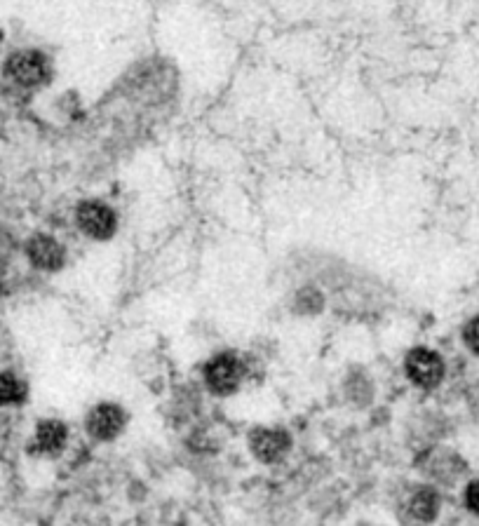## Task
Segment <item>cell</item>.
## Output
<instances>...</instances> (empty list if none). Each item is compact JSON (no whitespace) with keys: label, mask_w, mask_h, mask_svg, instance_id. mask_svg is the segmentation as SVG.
<instances>
[{"label":"cell","mask_w":479,"mask_h":526,"mask_svg":"<svg viewBox=\"0 0 479 526\" xmlns=\"http://www.w3.org/2000/svg\"><path fill=\"white\" fill-rule=\"evenodd\" d=\"M3 76L19 90H40L55 76V66L45 52L24 47L10 52L3 64Z\"/></svg>","instance_id":"1"},{"label":"cell","mask_w":479,"mask_h":526,"mask_svg":"<svg viewBox=\"0 0 479 526\" xmlns=\"http://www.w3.org/2000/svg\"><path fill=\"white\" fill-rule=\"evenodd\" d=\"M76 224L90 240L106 242L118 231V214L104 200H83L76 207Z\"/></svg>","instance_id":"2"},{"label":"cell","mask_w":479,"mask_h":526,"mask_svg":"<svg viewBox=\"0 0 479 526\" xmlns=\"http://www.w3.org/2000/svg\"><path fill=\"white\" fill-rule=\"evenodd\" d=\"M202 376H205V386L214 395L226 397L240 388L242 379H245V364L235 353H217L205 364Z\"/></svg>","instance_id":"3"},{"label":"cell","mask_w":479,"mask_h":526,"mask_svg":"<svg viewBox=\"0 0 479 526\" xmlns=\"http://www.w3.org/2000/svg\"><path fill=\"white\" fill-rule=\"evenodd\" d=\"M404 372H407L409 381L414 383V386L423 390H433L444 381L447 367H444L440 353H435L433 348L418 346L411 348L407 357H404Z\"/></svg>","instance_id":"4"},{"label":"cell","mask_w":479,"mask_h":526,"mask_svg":"<svg viewBox=\"0 0 479 526\" xmlns=\"http://www.w3.org/2000/svg\"><path fill=\"white\" fill-rule=\"evenodd\" d=\"M440 494L433 487H414L400 503V519L411 526H425L440 515Z\"/></svg>","instance_id":"5"},{"label":"cell","mask_w":479,"mask_h":526,"mask_svg":"<svg viewBox=\"0 0 479 526\" xmlns=\"http://www.w3.org/2000/svg\"><path fill=\"white\" fill-rule=\"evenodd\" d=\"M292 447V437L282 428H256L249 435V449L261 463H278Z\"/></svg>","instance_id":"6"},{"label":"cell","mask_w":479,"mask_h":526,"mask_svg":"<svg viewBox=\"0 0 479 526\" xmlns=\"http://www.w3.org/2000/svg\"><path fill=\"white\" fill-rule=\"evenodd\" d=\"M127 423V414L118 404H97L90 414H87V433L97 440H113L123 433Z\"/></svg>","instance_id":"7"},{"label":"cell","mask_w":479,"mask_h":526,"mask_svg":"<svg viewBox=\"0 0 479 526\" xmlns=\"http://www.w3.org/2000/svg\"><path fill=\"white\" fill-rule=\"evenodd\" d=\"M26 254H29V261L40 271H59L66 263V249L52 235H33L29 245H26Z\"/></svg>","instance_id":"8"},{"label":"cell","mask_w":479,"mask_h":526,"mask_svg":"<svg viewBox=\"0 0 479 526\" xmlns=\"http://www.w3.org/2000/svg\"><path fill=\"white\" fill-rule=\"evenodd\" d=\"M425 468H428L425 472H430V477H435L437 482L451 484L463 475L465 463L456 454H451L449 449L447 451L440 449L437 454L430 456V461H428V465H425Z\"/></svg>","instance_id":"9"},{"label":"cell","mask_w":479,"mask_h":526,"mask_svg":"<svg viewBox=\"0 0 479 526\" xmlns=\"http://www.w3.org/2000/svg\"><path fill=\"white\" fill-rule=\"evenodd\" d=\"M66 442V428L59 421H45L38 428V449L47 454H57Z\"/></svg>","instance_id":"10"},{"label":"cell","mask_w":479,"mask_h":526,"mask_svg":"<svg viewBox=\"0 0 479 526\" xmlns=\"http://www.w3.org/2000/svg\"><path fill=\"white\" fill-rule=\"evenodd\" d=\"M322 308H325V294L320 292L317 287H303L296 292L294 296V313L296 315H317L322 313Z\"/></svg>","instance_id":"11"},{"label":"cell","mask_w":479,"mask_h":526,"mask_svg":"<svg viewBox=\"0 0 479 526\" xmlns=\"http://www.w3.org/2000/svg\"><path fill=\"white\" fill-rule=\"evenodd\" d=\"M19 395H24L22 383L10 374L0 376V402H15Z\"/></svg>","instance_id":"12"},{"label":"cell","mask_w":479,"mask_h":526,"mask_svg":"<svg viewBox=\"0 0 479 526\" xmlns=\"http://www.w3.org/2000/svg\"><path fill=\"white\" fill-rule=\"evenodd\" d=\"M461 336H463L465 348H468L472 355L479 357V315H475V318H470L468 322H465Z\"/></svg>","instance_id":"13"},{"label":"cell","mask_w":479,"mask_h":526,"mask_svg":"<svg viewBox=\"0 0 479 526\" xmlns=\"http://www.w3.org/2000/svg\"><path fill=\"white\" fill-rule=\"evenodd\" d=\"M465 505H468L470 512L479 515V480L470 482L468 489H465Z\"/></svg>","instance_id":"14"},{"label":"cell","mask_w":479,"mask_h":526,"mask_svg":"<svg viewBox=\"0 0 479 526\" xmlns=\"http://www.w3.org/2000/svg\"><path fill=\"white\" fill-rule=\"evenodd\" d=\"M451 526H456V524H451ZM458 526H472V524H458Z\"/></svg>","instance_id":"15"},{"label":"cell","mask_w":479,"mask_h":526,"mask_svg":"<svg viewBox=\"0 0 479 526\" xmlns=\"http://www.w3.org/2000/svg\"><path fill=\"white\" fill-rule=\"evenodd\" d=\"M0 45H3V33H0Z\"/></svg>","instance_id":"16"}]
</instances>
